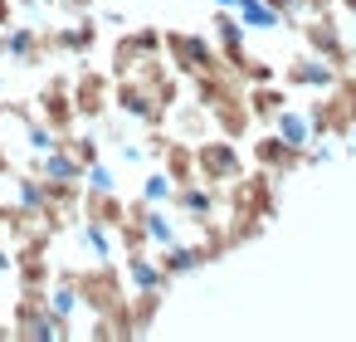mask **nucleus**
Wrapping results in <instances>:
<instances>
[{
    "label": "nucleus",
    "mask_w": 356,
    "mask_h": 342,
    "mask_svg": "<svg viewBox=\"0 0 356 342\" xmlns=\"http://www.w3.org/2000/svg\"><path fill=\"white\" fill-rule=\"evenodd\" d=\"M69 279L79 283L83 308L108 313V318H122V327L132 332V318H127V283L108 269V259H98V269H69Z\"/></svg>",
    "instance_id": "obj_1"
},
{
    "label": "nucleus",
    "mask_w": 356,
    "mask_h": 342,
    "mask_svg": "<svg viewBox=\"0 0 356 342\" xmlns=\"http://www.w3.org/2000/svg\"><path fill=\"white\" fill-rule=\"evenodd\" d=\"M49 54H54V40L40 20H15V25L0 30V59H10L15 69H35Z\"/></svg>",
    "instance_id": "obj_2"
},
{
    "label": "nucleus",
    "mask_w": 356,
    "mask_h": 342,
    "mask_svg": "<svg viewBox=\"0 0 356 342\" xmlns=\"http://www.w3.org/2000/svg\"><path fill=\"white\" fill-rule=\"evenodd\" d=\"M35 108H40L44 123H54V127L69 137L74 123H79V108H74V79H69V74H54V79L40 88V103H35Z\"/></svg>",
    "instance_id": "obj_3"
},
{
    "label": "nucleus",
    "mask_w": 356,
    "mask_h": 342,
    "mask_svg": "<svg viewBox=\"0 0 356 342\" xmlns=\"http://www.w3.org/2000/svg\"><path fill=\"white\" fill-rule=\"evenodd\" d=\"M30 166L54 186V191H74V186H83V162L74 157V147L64 142V147H54V152H44V157H35L30 152Z\"/></svg>",
    "instance_id": "obj_4"
},
{
    "label": "nucleus",
    "mask_w": 356,
    "mask_h": 342,
    "mask_svg": "<svg viewBox=\"0 0 356 342\" xmlns=\"http://www.w3.org/2000/svg\"><path fill=\"white\" fill-rule=\"evenodd\" d=\"M108 93H113V79H108V74H98V69H79V74H74V108H79L83 123H88V118H103Z\"/></svg>",
    "instance_id": "obj_5"
},
{
    "label": "nucleus",
    "mask_w": 356,
    "mask_h": 342,
    "mask_svg": "<svg viewBox=\"0 0 356 342\" xmlns=\"http://www.w3.org/2000/svg\"><path fill=\"white\" fill-rule=\"evenodd\" d=\"M54 40V54H69V59H88L93 45H98V20H88V10L79 20H69L64 30H49Z\"/></svg>",
    "instance_id": "obj_6"
},
{
    "label": "nucleus",
    "mask_w": 356,
    "mask_h": 342,
    "mask_svg": "<svg viewBox=\"0 0 356 342\" xmlns=\"http://www.w3.org/2000/svg\"><path fill=\"white\" fill-rule=\"evenodd\" d=\"M10 181H15V205H25V210H35V215H44L49 220V210H54V186L35 171V176H15L10 171Z\"/></svg>",
    "instance_id": "obj_7"
},
{
    "label": "nucleus",
    "mask_w": 356,
    "mask_h": 342,
    "mask_svg": "<svg viewBox=\"0 0 356 342\" xmlns=\"http://www.w3.org/2000/svg\"><path fill=\"white\" fill-rule=\"evenodd\" d=\"M113 98H118V108H122L127 118H137V123H156V103H152V93H147L142 84L118 79V84H113Z\"/></svg>",
    "instance_id": "obj_8"
},
{
    "label": "nucleus",
    "mask_w": 356,
    "mask_h": 342,
    "mask_svg": "<svg viewBox=\"0 0 356 342\" xmlns=\"http://www.w3.org/2000/svg\"><path fill=\"white\" fill-rule=\"evenodd\" d=\"M127 283H132V293H147V288H156V293H166V283H171V274L156 264V259H147V254H127Z\"/></svg>",
    "instance_id": "obj_9"
},
{
    "label": "nucleus",
    "mask_w": 356,
    "mask_h": 342,
    "mask_svg": "<svg viewBox=\"0 0 356 342\" xmlns=\"http://www.w3.org/2000/svg\"><path fill=\"white\" fill-rule=\"evenodd\" d=\"M79 240H83V249H88L93 259H113V254H118V235H113V225L98 220V215H83Z\"/></svg>",
    "instance_id": "obj_10"
},
{
    "label": "nucleus",
    "mask_w": 356,
    "mask_h": 342,
    "mask_svg": "<svg viewBox=\"0 0 356 342\" xmlns=\"http://www.w3.org/2000/svg\"><path fill=\"white\" fill-rule=\"evenodd\" d=\"M44 298H49V308H54L59 318H69V322H74V313L83 308V293H79V283H74L69 274H59V279H49V288H44Z\"/></svg>",
    "instance_id": "obj_11"
},
{
    "label": "nucleus",
    "mask_w": 356,
    "mask_h": 342,
    "mask_svg": "<svg viewBox=\"0 0 356 342\" xmlns=\"http://www.w3.org/2000/svg\"><path fill=\"white\" fill-rule=\"evenodd\" d=\"M166 49H171V54H176V64H181V69H191V74H205V69H210V49H205L200 40L166 35Z\"/></svg>",
    "instance_id": "obj_12"
},
{
    "label": "nucleus",
    "mask_w": 356,
    "mask_h": 342,
    "mask_svg": "<svg viewBox=\"0 0 356 342\" xmlns=\"http://www.w3.org/2000/svg\"><path fill=\"white\" fill-rule=\"evenodd\" d=\"M142 201H147V205H166V201H176V181H171V171H152V176L142 181Z\"/></svg>",
    "instance_id": "obj_13"
},
{
    "label": "nucleus",
    "mask_w": 356,
    "mask_h": 342,
    "mask_svg": "<svg viewBox=\"0 0 356 342\" xmlns=\"http://www.w3.org/2000/svg\"><path fill=\"white\" fill-rule=\"evenodd\" d=\"M83 191H118V171L108 162H88L83 166Z\"/></svg>",
    "instance_id": "obj_14"
},
{
    "label": "nucleus",
    "mask_w": 356,
    "mask_h": 342,
    "mask_svg": "<svg viewBox=\"0 0 356 342\" xmlns=\"http://www.w3.org/2000/svg\"><path fill=\"white\" fill-rule=\"evenodd\" d=\"M176 205L191 210L195 220H205V215H210V191H200V186H181V191H176Z\"/></svg>",
    "instance_id": "obj_15"
},
{
    "label": "nucleus",
    "mask_w": 356,
    "mask_h": 342,
    "mask_svg": "<svg viewBox=\"0 0 356 342\" xmlns=\"http://www.w3.org/2000/svg\"><path fill=\"white\" fill-rule=\"evenodd\" d=\"M69 147H74V157L88 166V162H98V132H69Z\"/></svg>",
    "instance_id": "obj_16"
},
{
    "label": "nucleus",
    "mask_w": 356,
    "mask_h": 342,
    "mask_svg": "<svg viewBox=\"0 0 356 342\" xmlns=\"http://www.w3.org/2000/svg\"><path fill=\"white\" fill-rule=\"evenodd\" d=\"M239 15H244V25H254V30H268V25H273V10L259 6V0H239Z\"/></svg>",
    "instance_id": "obj_17"
},
{
    "label": "nucleus",
    "mask_w": 356,
    "mask_h": 342,
    "mask_svg": "<svg viewBox=\"0 0 356 342\" xmlns=\"http://www.w3.org/2000/svg\"><path fill=\"white\" fill-rule=\"evenodd\" d=\"M200 162H205V171H210V176H215V171H234V157H229L225 147H205V157H200Z\"/></svg>",
    "instance_id": "obj_18"
},
{
    "label": "nucleus",
    "mask_w": 356,
    "mask_h": 342,
    "mask_svg": "<svg viewBox=\"0 0 356 342\" xmlns=\"http://www.w3.org/2000/svg\"><path fill=\"white\" fill-rule=\"evenodd\" d=\"M118 157H122V162H132V166H142V162H147V152H142L137 142H127V137H118Z\"/></svg>",
    "instance_id": "obj_19"
},
{
    "label": "nucleus",
    "mask_w": 356,
    "mask_h": 342,
    "mask_svg": "<svg viewBox=\"0 0 356 342\" xmlns=\"http://www.w3.org/2000/svg\"><path fill=\"white\" fill-rule=\"evenodd\" d=\"M44 6H49V0H15V10H25L30 20H40V15H44Z\"/></svg>",
    "instance_id": "obj_20"
},
{
    "label": "nucleus",
    "mask_w": 356,
    "mask_h": 342,
    "mask_svg": "<svg viewBox=\"0 0 356 342\" xmlns=\"http://www.w3.org/2000/svg\"><path fill=\"white\" fill-rule=\"evenodd\" d=\"M15 25V0H0V30Z\"/></svg>",
    "instance_id": "obj_21"
},
{
    "label": "nucleus",
    "mask_w": 356,
    "mask_h": 342,
    "mask_svg": "<svg viewBox=\"0 0 356 342\" xmlns=\"http://www.w3.org/2000/svg\"><path fill=\"white\" fill-rule=\"evenodd\" d=\"M59 6H64V10H74V15H83V10L93 6V0H59Z\"/></svg>",
    "instance_id": "obj_22"
},
{
    "label": "nucleus",
    "mask_w": 356,
    "mask_h": 342,
    "mask_svg": "<svg viewBox=\"0 0 356 342\" xmlns=\"http://www.w3.org/2000/svg\"><path fill=\"white\" fill-rule=\"evenodd\" d=\"M15 166H10V157H6V147H0V176H10Z\"/></svg>",
    "instance_id": "obj_23"
},
{
    "label": "nucleus",
    "mask_w": 356,
    "mask_h": 342,
    "mask_svg": "<svg viewBox=\"0 0 356 342\" xmlns=\"http://www.w3.org/2000/svg\"><path fill=\"white\" fill-rule=\"evenodd\" d=\"M6 337H15V322H6V318H0V342H6Z\"/></svg>",
    "instance_id": "obj_24"
},
{
    "label": "nucleus",
    "mask_w": 356,
    "mask_h": 342,
    "mask_svg": "<svg viewBox=\"0 0 356 342\" xmlns=\"http://www.w3.org/2000/svg\"><path fill=\"white\" fill-rule=\"evenodd\" d=\"M0 283H6V274H0Z\"/></svg>",
    "instance_id": "obj_25"
}]
</instances>
